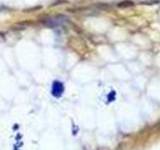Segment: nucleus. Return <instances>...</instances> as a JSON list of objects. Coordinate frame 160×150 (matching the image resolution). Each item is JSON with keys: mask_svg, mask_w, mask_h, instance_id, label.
Instances as JSON below:
<instances>
[]
</instances>
